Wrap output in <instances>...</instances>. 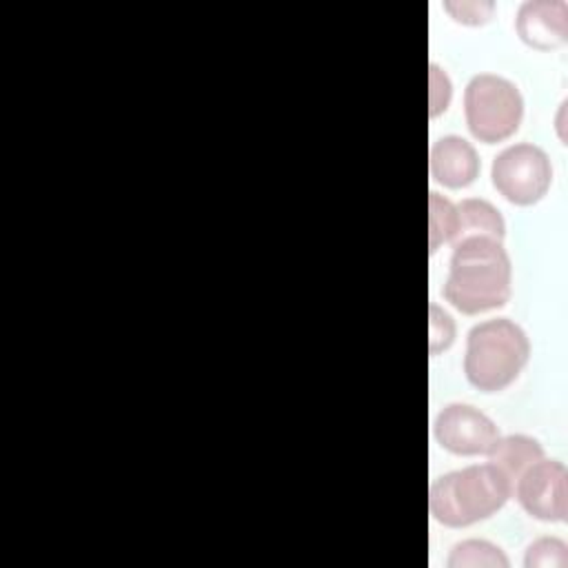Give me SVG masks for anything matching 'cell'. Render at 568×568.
<instances>
[{
    "mask_svg": "<svg viewBox=\"0 0 568 568\" xmlns=\"http://www.w3.org/2000/svg\"><path fill=\"white\" fill-rule=\"evenodd\" d=\"M530 359L526 331L508 317L475 324L466 337L464 375L481 393L508 388Z\"/></svg>",
    "mask_w": 568,
    "mask_h": 568,
    "instance_id": "3",
    "label": "cell"
},
{
    "mask_svg": "<svg viewBox=\"0 0 568 568\" xmlns=\"http://www.w3.org/2000/svg\"><path fill=\"white\" fill-rule=\"evenodd\" d=\"M526 568H566L568 566V546L559 537H539L526 548L524 557Z\"/></svg>",
    "mask_w": 568,
    "mask_h": 568,
    "instance_id": "14",
    "label": "cell"
},
{
    "mask_svg": "<svg viewBox=\"0 0 568 568\" xmlns=\"http://www.w3.org/2000/svg\"><path fill=\"white\" fill-rule=\"evenodd\" d=\"M448 568H508L510 559L504 550L486 539H464L450 548Z\"/></svg>",
    "mask_w": 568,
    "mask_h": 568,
    "instance_id": "12",
    "label": "cell"
},
{
    "mask_svg": "<svg viewBox=\"0 0 568 568\" xmlns=\"http://www.w3.org/2000/svg\"><path fill=\"white\" fill-rule=\"evenodd\" d=\"M513 484L493 464H470L437 477L428 490V510L446 528H466L490 519L506 506Z\"/></svg>",
    "mask_w": 568,
    "mask_h": 568,
    "instance_id": "2",
    "label": "cell"
},
{
    "mask_svg": "<svg viewBox=\"0 0 568 568\" xmlns=\"http://www.w3.org/2000/svg\"><path fill=\"white\" fill-rule=\"evenodd\" d=\"M455 320L448 311H444L439 304H428V353L437 355L446 351L455 342Z\"/></svg>",
    "mask_w": 568,
    "mask_h": 568,
    "instance_id": "15",
    "label": "cell"
},
{
    "mask_svg": "<svg viewBox=\"0 0 568 568\" xmlns=\"http://www.w3.org/2000/svg\"><path fill=\"white\" fill-rule=\"evenodd\" d=\"M486 457H488V464L501 470L508 477V481L515 486L517 477L528 466L546 457V450L530 435H499L497 442L488 448Z\"/></svg>",
    "mask_w": 568,
    "mask_h": 568,
    "instance_id": "10",
    "label": "cell"
},
{
    "mask_svg": "<svg viewBox=\"0 0 568 568\" xmlns=\"http://www.w3.org/2000/svg\"><path fill=\"white\" fill-rule=\"evenodd\" d=\"M464 118L475 140L497 144L519 129L524 120V98L508 78L477 73L464 89Z\"/></svg>",
    "mask_w": 568,
    "mask_h": 568,
    "instance_id": "4",
    "label": "cell"
},
{
    "mask_svg": "<svg viewBox=\"0 0 568 568\" xmlns=\"http://www.w3.org/2000/svg\"><path fill=\"white\" fill-rule=\"evenodd\" d=\"M566 479L568 473L561 462L541 457L517 477L513 493L530 517L539 521H566Z\"/></svg>",
    "mask_w": 568,
    "mask_h": 568,
    "instance_id": "7",
    "label": "cell"
},
{
    "mask_svg": "<svg viewBox=\"0 0 568 568\" xmlns=\"http://www.w3.org/2000/svg\"><path fill=\"white\" fill-rule=\"evenodd\" d=\"M428 87H430L428 89V115L437 118L450 104L453 82H450L448 73L435 62H430V67H428Z\"/></svg>",
    "mask_w": 568,
    "mask_h": 568,
    "instance_id": "16",
    "label": "cell"
},
{
    "mask_svg": "<svg viewBox=\"0 0 568 568\" xmlns=\"http://www.w3.org/2000/svg\"><path fill=\"white\" fill-rule=\"evenodd\" d=\"M490 182L501 197L517 206L537 204L550 189L552 166L546 151L532 142H517L495 155Z\"/></svg>",
    "mask_w": 568,
    "mask_h": 568,
    "instance_id": "5",
    "label": "cell"
},
{
    "mask_svg": "<svg viewBox=\"0 0 568 568\" xmlns=\"http://www.w3.org/2000/svg\"><path fill=\"white\" fill-rule=\"evenodd\" d=\"M442 293L464 315L501 308L513 295V264L504 240L464 237L455 242Z\"/></svg>",
    "mask_w": 568,
    "mask_h": 568,
    "instance_id": "1",
    "label": "cell"
},
{
    "mask_svg": "<svg viewBox=\"0 0 568 568\" xmlns=\"http://www.w3.org/2000/svg\"><path fill=\"white\" fill-rule=\"evenodd\" d=\"M457 209V226L450 244L464 237H495L504 240L506 222L495 204L481 197H466L455 204Z\"/></svg>",
    "mask_w": 568,
    "mask_h": 568,
    "instance_id": "11",
    "label": "cell"
},
{
    "mask_svg": "<svg viewBox=\"0 0 568 568\" xmlns=\"http://www.w3.org/2000/svg\"><path fill=\"white\" fill-rule=\"evenodd\" d=\"M457 226V209L446 195L428 193V251L437 253L442 244L453 242Z\"/></svg>",
    "mask_w": 568,
    "mask_h": 568,
    "instance_id": "13",
    "label": "cell"
},
{
    "mask_svg": "<svg viewBox=\"0 0 568 568\" xmlns=\"http://www.w3.org/2000/svg\"><path fill=\"white\" fill-rule=\"evenodd\" d=\"M515 31L532 49H557L568 42V4L564 0H526L517 11Z\"/></svg>",
    "mask_w": 568,
    "mask_h": 568,
    "instance_id": "8",
    "label": "cell"
},
{
    "mask_svg": "<svg viewBox=\"0 0 568 568\" xmlns=\"http://www.w3.org/2000/svg\"><path fill=\"white\" fill-rule=\"evenodd\" d=\"M433 435L444 450L459 457H475L488 453V448L499 437V428L479 408L453 402L437 413L433 422Z\"/></svg>",
    "mask_w": 568,
    "mask_h": 568,
    "instance_id": "6",
    "label": "cell"
},
{
    "mask_svg": "<svg viewBox=\"0 0 568 568\" xmlns=\"http://www.w3.org/2000/svg\"><path fill=\"white\" fill-rule=\"evenodd\" d=\"M444 9L453 16L455 22L462 24H486L493 18L495 2H477V0H446Z\"/></svg>",
    "mask_w": 568,
    "mask_h": 568,
    "instance_id": "17",
    "label": "cell"
},
{
    "mask_svg": "<svg viewBox=\"0 0 568 568\" xmlns=\"http://www.w3.org/2000/svg\"><path fill=\"white\" fill-rule=\"evenodd\" d=\"M481 162L475 146L462 135H444L428 153L430 178L446 189H466L479 175Z\"/></svg>",
    "mask_w": 568,
    "mask_h": 568,
    "instance_id": "9",
    "label": "cell"
}]
</instances>
